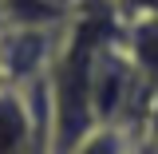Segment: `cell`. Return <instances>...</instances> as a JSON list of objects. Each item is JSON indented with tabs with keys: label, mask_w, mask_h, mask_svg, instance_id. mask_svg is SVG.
<instances>
[{
	"label": "cell",
	"mask_w": 158,
	"mask_h": 154,
	"mask_svg": "<svg viewBox=\"0 0 158 154\" xmlns=\"http://www.w3.org/2000/svg\"><path fill=\"white\" fill-rule=\"evenodd\" d=\"M67 154H138V150H135V135L127 127H95Z\"/></svg>",
	"instance_id": "obj_3"
},
{
	"label": "cell",
	"mask_w": 158,
	"mask_h": 154,
	"mask_svg": "<svg viewBox=\"0 0 158 154\" xmlns=\"http://www.w3.org/2000/svg\"><path fill=\"white\" fill-rule=\"evenodd\" d=\"M52 131V95L48 79L28 87L0 83V154H48Z\"/></svg>",
	"instance_id": "obj_1"
},
{
	"label": "cell",
	"mask_w": 158,
	"mask_h": 154,
	"mask_svg": "<svg viewBox=\"0 0 158 154\" xmlns=\"http://www.w3.org/2000/svg\"><path fill=\"white\" fill-rule=\"evenodd\" d=\"M59 48L48 24H0V83L28 87L48 79Z\"/></svg>",
	"instance_id": "obj_2"
}]
</instances>
